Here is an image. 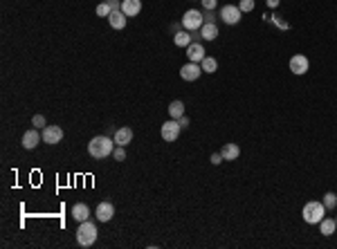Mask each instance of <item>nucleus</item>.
Wrapping results in <instances>:
<instances>
[{
  "instance_id": "nucleus-1",
  "label": "nucleus",
  "mask_w": 337,
  "mask_h": 249,
  "mask_svg": "<svg viewBox=\"0 0 337 249\" xmlns=\"http://www.w3.org/2000/svg\"><path fill=\"white\" fill-rule=\"evenodd\" d=\"M115 146H117L115 139L99 135V137H92V139H90V144H88V153L92 155L95 159H104V157H108V155H112Z\"/></svg>"
},
{
  "instance_id": "nucleus-2",
  "label": "nucleus",
  "mask_w": 337,
  "mask_h": 249,
  "mask_svg": "<svg viewBox=\"0 0 337 249\" xmlns=\"http://www.w3.org/2000/svg\"><path fill=\"white\" fill-rule=\"evenodd\" d=\"M301 216H304V220L308 224H319L321 220H324V216H326V207H324V202H319V200H310L304 204Z\"/></svg>"
},
{
  "instance_id": "nucleus-3",
  "label": "nucleus",
  "mask_w": 337,
  "mask_h": 249,
  "mask_svg": "<svg viewBox=\"0 0 337 249\" xmlns=\"http://www.w3.org/2000/svg\"><path fill=\"white\" fill-rule=\"evenodd\" d=\"M97 240V224L90 223V220H84L79 223V229H77V243L81 247H92Z\"/></svg>"
},
{
  "instance_id": "nucleus-4",
  "label": "nucleus",
  "mask_w": 337,
  "mask_h": 249,
  "mask_svg": "<svg viewBox=\"0 0 337 249\" xmlns=\"http://www.w3.org/2000/svg\"><path fill=\"white\" fill-rule=\"evenodd\" d=\"M202 25H205V16H202L198 9L185 11V16H182V27H185L187 32H200Z\"/></svg>"
},
{
  "instance_id": "nucleus-5",
  "label": "nucleus",
  "mask_w": 337,
  "mask_h": 249,
  "mask_svg": "<svg viewBox=\"0 0 337 249\" xmlns=\"http://www.w3.org/2000/svg\"><path fill=\"white\" fill-rule=\"evenodd\" d=\"M180 133H182V126H180L178 119H171V122L162 124V128H160V135H162L164 142H175L180 137Z\"/></svg>"
},
{
  "instance_id": "nucleus-6",
  "label": "nucleus",
  "mask_w": 337,
  "mask_h": 249,
  "mask_svg": "<svg viewBox=\"0 0 337 249\" xmlns=\"http://www.w3.org/2000/svg\"><path fill=\"white\" fill-rule=\"evenodd\" d=\"M308 68H310V61H308V56H304V54H295V56L290 58V72L297 76H304L306 72H308Z\"/></svg>"
},
{
  "instance_id": "nucleus-7",
  "label": "nucleus",
  "mask_w": 337,
  "mask_h": 249,
  "mask_svg": "<svg viewBox=\"0 0 337 249\" xmlns=\"http://www.w3.org/2000/svg\"><path fill=\"white\" fill-rule=\"evenodd\" d=\"M241 16H243V11L238 9L236 5H225L221 9V18L225 25H238L241 23Z\"/></svg>"
},
{
  "instance_id": "nucleus-8",
  "label": "nucleus",
  "mask_w": 337,
  "mask_h": 249,
  "mask_svg": "<svg viewBox=\"0 0 337 249\" xmlns=\"http://www.w3.org/2000/svg\"><path fill=\"white\" fill-rule=\"evenodd\" d=\"M41 135H43V142L50 144V146H54V144H58L61 139H63V128L61 126H45Z\"/></svg>"
},
{
  "instance_id": "nucleus-9",
  "label": "nucleus",
  "mask_w": 337,
  "mask_h": 249,
  "mask_svg": "<svg viewBox=\"0 0 337 249\" xmlns=\"http://www.w3.org/2000/svg\"><path fill=\"white\" fill-rule=\"evenodd\" d=\"M200 75H202V68H200V63H187V65H182L180 68V76L185 81H196V79H200Z\"/></svg>"
},
{
  "instance_id": "nucleus-10",
  "label": "nucleus",
  "mask_w": 337,
  "mask_h": 249,
  "mask_svg": "<svg viewBox=\"0 0 337 249\" xmlns=\"http://www.w3.org/2000/svg\"><path fill=\"white\" fill-rule=\"evenodd\" d=\"M43 139V135L38 133L36 128H29V130H27L25 135H23V149H27V150H34L38 146V142H41Z\"/></svg>"
},
{
  "instance_id": "nucleus-11",
  "label": "nucleus",
  "mask_w": 337,
  "mask_h": 249,
  "mask_svg": "<svg viewBox=\"0 0 337 249\" xmlns=\"http://www.w3.org/2000/svg\"><path fill=\"white\" fill-rule=\"evenodd\" d=\"M205 56H207L205 48H202L198 41H194L189 48H187V58H189L191 63H202V58H205Z\"/></svg>"
},
{
  "instance_id": "nucleus-12",
  "label": "nucleus",
  "mask_w": 337,
  "mask_h": 249,
  "mask_svg": "<svg viewBox=\"0 0 337 249\" xmlns=\"http://www.w3.org/2000/svg\"><path fill=\"white\" fill-rule=\"evenodd\" d=\"M95 216L99 223H108V220H112V216H115V207H112L111 202H101L99 207H97Z\"/></svg>"
},
{
  "instance_id": "nucleus-13",
  "label": "nucleus",
  "mask_w": 337,
  "mask_h": 249,
  "mask_svg": "<svg viewBox=\"0 0 337 249\" xmlns=\"http://www.w3.org/2000/svg\"><path fill=\"white\" fill-rule=\"evenodd\" d=\"M121 11H124L128 18L137 16V14L142 11V0H121Z\"/></svg>"
},
{
  "instance_id": "nucleus-14",
  "label": "nucleus",
  "mask_w": 337,
  "mask_h": 249,
  "mask_svg": "<svg viewBox=\"0 0 337 249\" xmlns=\"http://www.w3.org/2000/svg\"><path fill=\"white\" fill-rule=\"evenodd\" d=\"M126 14L121 9H115V11H111V16H108V23H111V27L112 29H124L126 27Z\"/></svg>"
},
{
  "instance_id": "nucleus-15",
  "label": "nucleus",
  "mask_w": 337,
  "mask_h": 249,
  "mask_svg": "<svg viewBox=\"0 0 337 249\" xmlns=\"http://www.w3.org/2000/svg\"><path fill=\"white\" fill-rule=\"evenodd\" d=\"M112 139H115L117 146H126V144H131V139H133V130L128 126H121L115 130V137Z\"/></svg>"
},
{
  "instance_id": "nucleus-16",
  "label": "nucleus",
  "mask_w": 337,
  "mask_h": 249,
  "mask_svg": "<svg viewBox=\"0 0 337 249\" xmlns=\"http://www.w3.org/2000/svg\"><path fill=\"white\" fill-rule=\"evenodd\" d=\"M198 36H200L202 41H216V38H218V27H216V23H205V25L200 27Z\"/></svg>"
},
{
  "instance_id": "nucleus-17",
  "label": "nucleus",
  "mask_w": 337,
  "mask_h": 249,
  "mask_svg": "<svg viewBox=\"0 0 337 249\" xmlns=\"http://www.w3.org/2000/svg\"><path fill=\"white\" fill-rule=\"evenodd\" d=\"M221 155L225 162H234V159L241 155V149H238V144H223Z\"/></svg>"
},
{
  "instance_id": "nucleus-18",
  "label": "nucleus",
  "mask_w": 337,
  "mask_h": 249,
  "mask_svg": "<svg viewBox=\"0 0 337 249\" xmlns=\"http://www.w3.org/2000/svg\"><path fill=\"white\" fill-rule=\"evenodd\" d=\"M72 218L77 220V223H84V220H88V218H90L88 204H84V202H77V204L72 207Z\"/></svg>"
},
{
  "instance_id": "nucleus-19",
  "label": "nucleus",
  "mask_w": 337,
  "mask_h": 249,
  "mask_svg": "<svg viewBox=\"0 0 337 249\" xmlns=\"http://www.w3.org/2000/svg\"><path fill=\"white\" fill-rule=\"evenodd\" d=\"M173 43H175V48H189L191 43H194V36H191V32H175L173 34Z\"/></svg>"
},
{
  "instance_id": "nucleus-20",
  "label": "nucleus",
  "mask_w": 337,
  "mask_h": 249,
  "mask_svg": "<svg viewBox=\"0 0 337 249\" xmlns=\"http://www.w3.org/2000/svg\"><path fill=\"white\" fill-rule=\"evenodd\" d=\"M335 229H337V220H333V218H324L319 223V233L321 236H326V238L335 233Z\"/></svg>"
},
{
  "instance_id": "nucleus-21",
  "label": "nucleus",
  "mask_w": 337,
  "mask_h": 249,
  "mask_svg": "<svg viewBox=\"0 0 337 249\" xmlns=\"http://www.w3.org/2000/svg\"><path fill=\"white\" fill-rule=\"evenodd\" d=\"M168 115H171V119H180V117H185V103L180 99L171 101V106H168Z\"/></svg>"
},
{
  "instance_id": "nucleus-22",
  "label": "nucleus",
  "mask_w": 337,
  "mask_h": 249,
  "mask_svg": "<svg viewBox=\"0 0 337 249\" xmlns=\"http://www.w3.org/2000/svg\"><path fill=\"white\" fill-rule=\"evenodd\" d=\"M200 68H202V72H207V75H214L218 70V61L214 56H205L202 58V63H200Z\"/></svg>"
},
{
  "instance_id": "nucleus-23",
  "label": "nucleus",
  "mask_w": 337,
  "mask_h": 249,
  "mask_svg": "<svg viewBox=\"0 0 337 249\" xmlns=\"http://www.w3.org/2000/svg\"><path fill=\"white\" fill-rule=\"evenodd\" d=\"M324 207H326V211H328V209H335L337 207V196L333 191H328L326 196H324Z\"/></svg>"
},
{
  "instance_id": "nucleus-24",
  "label": "nucleus",
  "mask_w": 337,
  "mask_h": 249,
  "mask_svg": "<svg viewBox=\"0 0 337 249\" xmlns=\"http://www.w3.org/2000/svg\"><path fill=\"white\" fill-rule=\"evenodd\" d=\"M111 11H112V7L108 5V2H101V5L97 7V16H101V18H108V16H111Z\"/></svg>"
},
{
  "instance_id": "nucleus-25",
  "label": "nucleus",
  "mask_w": 337,
  "mask_h": 249,
  "mask_svg": "<svg viewBox=\"0 0 337 249\" xmlns=\"http://www.w3.org/2000/svg\"><path fill=\"white\" fill-rule=\"evenodd\" d=\"M32 126L34 128H45V126H48V122H45V117H43V115H34L32 117Z\"/></svg>"
},
{
  "instance_id": "nucleus-26",
  "label": "nucleus",
  "mask_w": 337,
  "mask_h": 249,
  "mask_svg": "<svg viewBox=\"0 0 337 249\" xmlns=\"http://www.w3.org/2000/svg\"><path fill=\"white\" fill-rule=\"evenodd\" d=\"M112 157H115L117 162H124V159H126V150H124V146H115V150H112Z\"/></svg>"
},
{
  "instance_id": "nucleus-27",
  "label": "nucleus",
  "mask_w": 337,
  "mask_h": 249,
  "mask_svg": "<svg viewBox=\"0 0 337 249\" xmlns=\"http://www.w3.org/2000/svg\"><path fill=\"white\" fill-rule=\"evenodd\" d=\"M254 5H256L254 0H241V2H238V9H241V11H252Z\"/></svg>"
},
{
  "instance_id": "nucleus-28",
  "label": "nucleus",
  "mask_w": 337,
  "mask_h": 249,
  "mask_svg": "<svg viewBox=\"0 0 337 249\" xmlns=\"http://www.w3.org/2000/svg\"><path fill=\"white\" fill-rule=\"evenodd\" d=\"M202 2V7H205L207 11H214L216 9V5H218V0H200Z\"/></svg>"
},
{
  "instance_id": "nucleus-29",
  "label": "nucleus",
  "mask_w": 337,
  "mask_h": 249,
  "mask_svg": "<svg viewBox=\"0 0 337 249\" xmlns=\"http://www.w3.org/2000/svg\"><path fill=\"white\" fill-rule=\"evenodd\" d=\"M209 162H211L214 166H218L221 162H225V159H223V155H221V153H211V159H209Z\"/></svg>"
},
{
  "instance_id": "nucleus-30",
  "label": "nucleus",
  "mask_w": 337,
  "mask_h": 249,
  "mask_svg": "<svg viewBox=\"0 0 337 249\" xmlns=\"http://www.w3.org/2000/svg\"><path fill=\"white\" fill-rule=\"evenodd\" d=\"M178 122H180V126H182V130H185V128H189V117H180V119H178Z\"/></svg>"
},
{
  "instance_id": "nucleus-31",
  "label": "nucleus",
  "mask_w": 337,
  "mask_h": 249,
  "mask_svg": "<svg viewBox=\"0 0 337 249\" xmlns=\"http://www.w3.org/2000/svg\"><path fill=\"white\" fill-rule=\"evenodd\" d=\"M106 2H108V5L112 7V11H115V9H121V2H119V0H106Z\"/></svg>"
},
{
  "instance_id": "nucleus-32",
  "label": "nucleus",
  "mask_w": 337,
  "mask_h": 249,
  "mask_svg": "<svg viewBox=\"0 0 337 249\" xmlns=\"http://www.w3.org/2000/svg\"><path fill=\"white\" fill-rule=\"evenodd\" d=\"M279 2H281V0H268V7H270V9H277V7H279Z\"/></svg>"
},
{
  "instance_id": "nucleus-33",
  "label": "nucleus",
  "mask_w": 337,
  "mask_h": 249,
  "mask_svg": "<svg viewBox=\"0 0 337 249\" xmlns=\"http://www.w3.org/2000/svg\"><path fill=\"white\" fill-rule=\"evenodd\" d=\"M335 220H337V218H335Z\"/></svg>"
}]
</instances>
